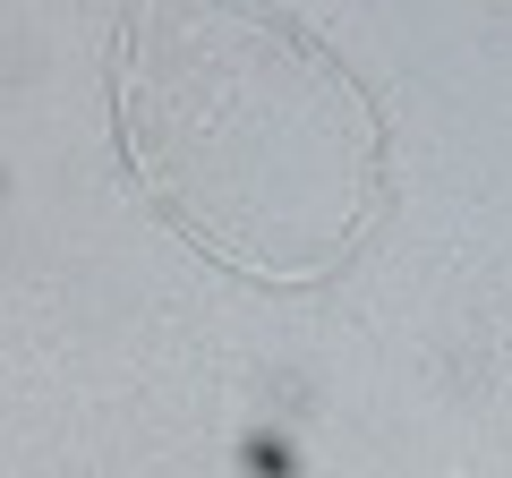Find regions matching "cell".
Wrapping results in <instances>:
<instances>
[{
  "label": "cell",
  "mask_w": 512,
  "mask_h": 478,
  "mask_svg": "<svg viewBox=\"0 0 512 478\" xmlns=\"http://www.w3.org/2000/svg\"><path fill=\"white\" fill-rule=\"evenodd\" d=\"M154 35L188 60V69H146L128 94V129L137 137H231L214 154H171L146 163L163 188L171 222L222 248L231 265L256 274H316L342 257V239L367 214V146H299V137H359L367 111L316 60L291 26H274L265 52V86H256L248 120V69H197L180 18H154Z\"/></svg>",
  "instance_id": "cell-1"
}]
</instances>
